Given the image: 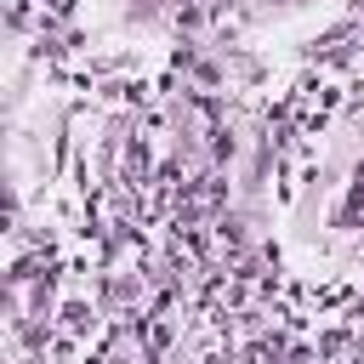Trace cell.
<instances>
[{"instance_id":"cell-1","label":"cell","mask_w":364,"mask_h":364,"mask_svg":"<svg viewBox=\"0 0 364 364\" xmlns=\"http://www.w3.org/2000/svg\"><path fill=\"white\" fill-rule=\"evenodd\" d=\"M63 330H68V336L97 330V307H91V301H80V296H68V301H63Z\"/></svg>"}]
</instances>
